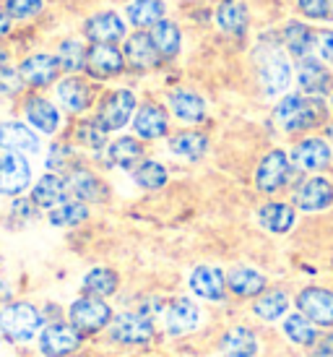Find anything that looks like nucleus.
<instances>
[{"instance_id":"nucleus-1","label":"nucleus","mask_w":333,"mask_h":357,"mask_svg":"<svg viewBox=\"0 0 333 357\" xmlns=\"http://www.w3.org/2000/svg\"><path fill=\"white\" fill-rule=\"evenodd\" d=\"M276 123L286 133H304L325 126L328 107L320 97H307V94H286L274 109Z\"/></svg>"},{"instance_id":"nucleus-2","label":"nucleus","mask_w":333,"mask_h":357,"mask_svg":"<svg viewBox=\"0 0 333 357\" xmlns=\"http://www.w3.org/2000/svg\"><path fill=\"white\" fill-rule=\"evenodd\" d=\"M258 81L268 97L281 94L292 81V66L276 42H263L258 47Z\"/></svg>"},{"instance_id":"nucleus-3","label":"nucleus","mask_w":333,"mask_h":357,"mask_svg":"<svg viewBox=\"0 0 333 357\" xmlns=\"http://www.w3.org/2000/svg\"><path fill=\"white\" fill-rule=\"evenodd\" d=\"M45 326L40 307L31 303H8L0 310V331L10 342H31Z\"/></svg>"},{"instance_id":"nucleus-4","label":"nucleus","mask_w":333,"mask_h":357,"mask_svg":"<svg viewBox=\"0 0 333 357\" xmlns=\"http://www.w3.org/2000/svg\"><path fill=\"white\" fill-rule=\"evenodd\" d=\"M112 307L102 298H81L68 307V324L81 334H97L102 328H109L112 324Z\"/></svg>"},{"instance_id":"nucleus-5","label":"nucleus","mask_w":333,"mask_h":357,"mask_svg":"<svg viewBox=\"0 0 333 357\" xmlns=\"http://www.w3.org/2000/svg\"><path fill=\"white\" fill-rule=\"evenodd\" d=\"M133 112H136V94L130 89H115V91H107L99 100L94 120L109 133V130L123 128L127 120L133 118Z\"/></svg>"},{"instance_id":"nucleus-6","label":"nucleus","mask_w":333,"mask_h":357,"mask_svg":"<svg viewBox=\"0 0 333 357\" xmlns=\"http://www.w3.org/2000/svg\"><path fill=\"white\" fill-rule=\"evenodd\" d=\"M292 175V162L284 149H271L261 159V165L255 169V185L261 193H279L289 183Z\"/></svg>"},{"instance_id":"nucleus-7","label":"nucleus","mask_w":333,"mask_h":357,"mask_svg":"<svg viewBox=\"0 0 333 357\" xmlns=\"http://www.w3.org/2000/svg\"><path fill=\"white\" fill-rule=\"evenodd\" d=\"M31 165L24 154L6 151L0 154V196H19L29 188Z\"/></svg>"},{"instance_id":"nucleus-8","label":"nucleus","mask_w":333,"mask_h":357,"mask_svg":"<svg viewBox=\"0 0 333 357\" xmlns=\"http://www.w3.org/2000/svg\"><path fill=\"white\" fill-rule=\"evenodd\" d=\"M300 313L310 318L315 326L331 328L333 326V292L325 287H304L294 298Z\"/></svg>"},{"instance_id":"nucleus-9","label":"nucleus","mask_w":333,"mask_h":357,"mask_svg":"<svg viewBox=\"0 0 333 357\" xmlns=\"http://www.w3.org/2000/svg\"><path fill=\"white\" fill-rule=\"evenodd\" d=\"M109 339L120 344H148L154 339V324L141 313H120L109 324Z\"/></svg>"},{"instance_id":"nucleus-10","label":"nucleus","mask_w":333,"mask_h":357,"mask_svg":"<svg viewBox=\"0 0 333 357\" xmlns=\"http://www.w3.org/2000/svg\"><path fill=\"white\" fill-rule=\"evenodd\" d=\"M81 347V331L70 324H49L42 328L40 349L45 357H68Z\"/></svg>"},{"instance_id":"nucleus-11","label":"nucleus","mask_w":333,"mask_h":357,"mask_svg":"<svg viewBox=\"0 0 333 357\" xmlns=\"http://www.w3.org/2000/svg\"><path fill=\"white\" fill-rule=\"evenodd\" d=\"M164 326L166 334L183 337L201 326V307L193 298H175L164 307Z\"/></svg>"},{"instance_id":"nucleus-12","label":"nucleus","mask_w":333,"mask_h":357,"mask_svg":"<svg viewBox=\"0 0 333 357\" xmlns=\"http://www.w3.org/2000/svg\"><path fill=\"white\" fill-rule=\"evenodd\" d=\"M125 68V55L118 45H91L86 50V70L91 79H112Z\"/></svg>"},{"instance_id":"nucleus-13","label":"nucleus","mask_w":333,"mask_h":357,"mask_svg":"<svg viewBox=\"0 0 333 357\" xmlns=\"http://www.w3.org/2000/svg\"><path fill=\"white\" fill-rule=\"evenodd\" d=\"M84 34L91 45H118L125 37V21L115 10H102L84 24Z\"/></svg>"},{"instance_id":"nucleus-14","label":"nucleus","mask_w":333,"mask_h":357,"mask_svg":"<svg viewBox=\"0 0 333 357\" xmlns=\"http://www.w3.org/2000/svg\"><path fill=\"white\" fill-rule=\"evenodd\" d=\"M297 81H300L302 94H307V97H320V100H323L325 94L331 91L333 76L320 60L302 58L297 63Z\"/></svg>"},{"instance_id":"nucleus-15","label":"nucleus","mask_w":333,"mask_h":357,"mask_svg":"<svg viewBox=\"0 0 333 357\" xmlns=\"http://www.w3.org/2000/svg\"><path fill=\"white\" fill-rule=\"evenodd\" d=\"M68 193L76 201H84V204H102L107 201L109 190L107 185L102 183V178H97L91 169L86 167H76L73 172H68Z\"/></svg>"},{"instance_id":"nucleus-16","label":"nucleus","mask_w":333,"mask_h":357,"mask_svg":"<svg viewBox=\"0 0 333 357\" xmlns=\"http://www.w3.org/2000/svg\"><path fill=\"white\" fill-rule=\"evenodd\" d=\"M292 167L297 169H325L331 165V146L318 136L302 139L300 144H294L292 154H289Z\"/></svg>"},{"instance_id":"nucleus-17","label":"nucleus","mask_w":333,"mask_h":357,"mask_svg":"<svg viewBox=\"0 0 333 357\" xmlns=\"http://www.w3.org/2000/svg\"><path fill=\"white\" fill-rule=\"evenodd\" d=\"M294 206L302 208V211H323L333 204V185L331 180L325 178H310L304 180L300 188L294 190Z\"/></svg>"},{"instance_id":"nucleus-18","label":"nucleus","mask_w":333,"mask_h":357,"mask_svg":"<svg viewBox=\"0 0 333 357\" xmlns=\"http://www.w3.org/2000/svg\"><path fill=\"white\" fill-rule=\"evenodd\" d=\"M133 130L141 141H154L166 136L169 130V118H166V109L162 105H154V102H146L141 105L133 118Z\"/></svg>"},{"instance_id":"nucleus-19","label":"nucleus","mask_w":333,"mask_h":357,"mask_svg":"<svg viewBox=\"0 0 333 357\" xmlns=\"http://www.w3.org/2000/svg\"><path fill=\"white\" fill-rule=\"evenodd\" d=\"M19 73H21V79H24V84L42 89V86H49L52 81L58 79L60 66H58V60H55V55L37 52V55H29V58L21 63Z\"/></svg>"},{"instance_id":"nucleus-20","label":"nucleus","mask_w":333,"mask_h":357,"mask_svg":"<svg viewBox=\"0 0 333 357\" xmlns=\"http://www.w3.org/2000/svg\"><path fill=\"white\" fill-rule=\"evenodd\" d=\"M190 289L198 298L222 303L226 298V274H222L216 266H198L190 274Z\"/></svg>"},{"instance_id":"nucleus-21","label":"nucleus","mask_w":333,"mask_h":357,"mask_svg":"<svg viewBox=\"0 0 333 357\" xmlns=\"http://www.w3.org/2000/svg\"><path fill=\"white\" fill-rule=\"evenodd\" d=\"M0 146L6 151H16V154L26 157V154L40 151V139L29 126L8 120V123H0Z\"/></svg>"},{"instance_id":"nucleus-22","label":"nucleus","mask_w":333,"mask_h":357,"mask_svg":"<svg viewBox=\"0 0 333 357\" xmlns=\"http://www.w3.org/2000/svg\"><path fill=\"white\" fill-rule=\"evenodd\" d=\"M226 289L240 300L261 298L265 292V277L258 268L250 266H237L226 274Z\"/></svg>"},{"instance_id":"nucleus-23","label":"nucleus","mask_w":333,"mask_h":357,"mask_svg":"<svg viewBox=\"0 0 333 357\" xmlns=\"http://www.w3.org/2000/svg\"><path fill=\"white\" fill-rule=\"evenodd\" d=\"M123 55H125L127 66H130V68H136V70L154 68V66H159V60H162L157 45H154V40H151V34H144V31L133 34V37L125 42Z\"/></svg>"},{"instance_id":"nucleus-24","label":"nucleus","mask_w":333,"mask_h":357,"mask_svg":"<svg viewBox=\"0 0 333 357\" xmlns=\"http://www.w3.org/2000/svg\"><path fill=\"white\" fill-rule=\"evenodd\" d=\"M24 115H26L31 128L42 130V133H47V136L58 133L60 109L49 100H45V97H26V100H24Z\"/></svg>"},{"instance_id":"nucleus-25","label":"nucleus","mask_w":333,"mask_h":357,"mask_svg":"<svg viewBox=\"0 0 333 357\" xmlns=\"http://www.w3.org/2000/svg\"><path fill=\"white\" fill-rule=\"evenodd\" d=\"M70 193H68V183L65 178H60L55 172H47L45 178L37 180V185L31 188V201L37 204V208H52L60 206V204H65Z\"/></svg>"},{"instance_id":"nucleus-26","label":"nucleus","mask_w":333,"mask_h":357,"mask_svg":"<svg viewBox=\"0 0 333 357\" xmlns=\"http://www.w3.org/2000/svg\"><path fill=\"white\" fill-rule=\"evenodd\" d=\"M58 100L68 112L79 115V112L91 107L94 91H91V86L81 76H68V79H63L58 84Z\"/></svg>"},{"instance_id":"nucleus-27","label":"nucleus","mask_w":333,"mask_h":357,"mask_svg":"<svg viewBox=\"0 0 333 357\" xmlns=\"http://www.w3.org/2000/svg\"><path fill=\"white\" fill-rule=\"evenodd\" d=\"M107 157H109V165H115V167H123V169H127V172H133V169H136L138 165L146 159V149H144L141 139L123 136V139H115L107 146Z\"/></svg>"},{"instance_id":"nucleus-28","label":"nucleus","mask_w":333,"mask_h":357,"mask_svg":"<svg viewBox=\"0 0 333 357\" xmlns=\"http://www.w3.org/2000/svg\"><path fill=\"white\" fill-rule=\"evenodd\" d=\"M294 208L284 201H268L263 206L258 208V222H261V227H265L268 232H274V235H284L289 229L294 227Z\"/></svg>"},{"instance_id":"nucleus-29","label":"nucleus","mask_w":333,"mask_h":357,"mask_svg":"<svg viewBox=\"0 0 333 357\" xmlns=\"http://www.w3.org/2000/svg\"><path fill=\"white\" fill-rule=\"evenodd\" d=\"M169 109L180 120H185V123H201V120L206 118V102H203V97H198L196 91L187 89H177L169 94Z\"/></svg>"},{"instance_id":"nucleus-30","label":"nucleus","mask_w":333,"mask_h":357,"mask_svg":"<svg viewBox=\"0 0 333 357\" xmlns=\"http://www.w3.org/2000/svg\"><path fill=\"white\" fill-rule=\"evenodd\" d=\"M127 21L136 26V29H146V26H157L159 21H164L166 6L162 0H133L127 3Z\"/></svg>"},{"instance_id":"nucleus-31","label":"nucleus","mask_w":333,"mask_h":357,"mask_svg":"<svg viewBox=\"0 0 333 357\" xmlns=\"http://www.w3.org/2000/svg\"><path fill=\"white\" fill-rule=\"evenodd\" d=\"M169 151L183 159L198 162L208 151V139L198 130H180L175 136H169Z\"/></svg>"},{"instance_id":"nucleus-32","label":"nucleus","mask_w":333,"mask_h":357,"mask_svg":"<svg viewBox=\"0 0 333 357\" xmlns=\"http://www.w3.org/2000/svg\"><path fill=\"white\" fill-rule=\"evenodd\" d=\"M281 40L284 47L292 52L294 58H310V50L315 47V31L310 26H304L300 21H289L281 31Z\"/></svg>"},{"instance_id":"nucleus-33","label":"nucleus","mask_w":333,"mask_h":357,"mask_svg":"<svg viewBox=\"0 0 333 357\" xmlns=\"http://www.w3.org/2000/svg\"><path fill=\"white\" fill-rule=\"evenodd\" d=\"M216 24H219V29L226 31V34L240 37V34H245V29H247V8L240 0H224V3L216 8Z\"/></svg>"},{"instance_id":"nucleus-34","label":"nucleus","mask_w":333,"mask_h":357,"mask_svg":"<svg viewBox=\"0 0 333 357\" xmlns=\"http://www.w3.org/2000/svg\"><path fill=\"white\" fill-rule=\"evenodd\" d=\"M222 352L224 357H253L258 352V339L250 328L235 326L222 337Z\"/></svg>"},{"instance_id":"nucleus-35","label":"nucleus","mask_w":333,"mask_h":357,"mask_svg":"<svg viewBox=\"0 0 333 357\" xmlns=\"http://www.w3.org/2000/svg\"><path fill=\"white\" fill-rule=\"evenodd\" d=\"M120 287V277L107 266L91 268L86 277H84V292L88 298H109L115 295Z\"/></svg>"},{"instance_id":"nucleus-36","label":"nucleus","mask_w":333,"mask_h":357,"mask_svg":"<svg viewBox=\"0 0 333 357\" xmlns=\"http://www.w3.org/2000/svg\"><path fill=\"white\" fill-rule=\"evenodd\" d=\"M284 334L292 344H300V347H313L315 342L320 339L318 326L310 318H304L302 313H292V316L284 318Z\"/></svg>"},{"instance_id":"nucleus-37","label":"nucleus","mask_w":333,"mask_h":357,"mask_svg":"<svg viewBox=\"0 0 333 357\" xmlns=\"http://www.w3.org/2000/svg\"><path fill=\"white\" fill-rule=\"evenodd\" d=\"M286 307H289V295L284 289H271V292H263L261 298H255L253 310L263 321H279L286 313Z\"/></svg>"},{"instance_id":"nucleus-38","label":"nucleus","mask_w":333,"mask_h":357,"mask_svg":"<svg viewBox=\"0 0 333 357\" xmlns=\"http://www.w3.org/2000/svg\"><path fill=\"white\" fill-rule=\"evenodd\" d=\"M49 225H55V227H76L81 222H86L88 219V206L84 201H76L70 199L65 204H60L49 211Z\"/></svg>"},{"instance_id":"nucleus-39","label":"nucleus","mask_w":333,"mask_h":357,"mask_svg":"<svg viewBox=\"0 0 333 357\" xmlns=\"http://www.w3.org/2000/svg\"><path fill=\"white\" fill-rule=\"evenodd\" d=\"M148 34H151V40H154L162 58H175L177 52H180V29H177V24L164 19L159 21Z\"/></svg>"},{"instance_id":"nucleus-40","label":"nucleus","mask_w":333,"mask_h":357,"mask_svg":"<svg viewBox=\"0 0 333 357\" xmlns=\"http://www.w3.org/2000/svg\"><path fill=\"white\" fill-rule=\"evenodd\" d=\"M55 60H58L60 70H65L70 76H76L81 68H86V50L79 40H65L60 42L58 52H55Z\"/></svg>"},{"instance_id":"nucleus-41","label":"nucleus","mask_w":333,"mask_h":357,"mask_svg":"<svg viewBox=\"0 0 333 357\" xmlns=\"http://www.w3.org/2000/svg\"><path fill=\"white\" fill-rule=\"evenodd\" d=\"M130 175L144 190H157L166 183V167L157 159H144Z\"/></svg>"},{"instance_id":"nucleus-42","label":"nucleus","mask_w":333,"mask_h":357,"mask_svg":"<svg viewBox=\"0 0 333 357\" xmlns=\"http://www.w3.org/2000/svg\"><path fill=\"white\" fill-rule=\"evenodd\" d=\"M76 141L79 144H84L86 149H104L107 146V130L99 126L97 120H81L79 126H76Z\"/></svg>"},{"instance_id":"nucleus-43","label":"nucleus","mask_w":333,"mask_h":357,"mask_svg":"<svg viewBox=\"0 0 333 357\" xmlns=\"http://www.w3.org/2000/svg\"><path fill=\"white\" fill-rule=\"evenodd\" d=\"M47 167L60 175V172H73L76 169V151L70 149L68 144H55L52 149H49V157H47Z\"/></svg>"},{"instance_id":"nucleus-44","label":"nucleus","mask_w":333,"mask_h":357,"mask_svg":"<svg viewBox=\"0 0 333 357\" xmlns=\"http://www.w3.org/2000/svg\"><path fill=\"white\" fill-rule=\"evenodd\" d=\"M42 10V0H6V13L10 19H31Z\"/></svg>"},{"instance_id":"nucleus-45","label":"nucleus","mask_w":333,"mask_h":357,"mask_svg":"<svg viewBox=\"0 0 333 357\" xmlns=\"http://www.w3.org/2000/svg\"><path fill=\"white\" fill-rule=\"evenodd\" d=\"M24 89V79H21L19 70L13 68H0V97H16Z\"/></svg>"},{"instance_id":"nucleus-46","label":"nucleus","mask_w":333,"mask_h":357,"mask_svg":"<svg viewBox=\"0 0 333 357\" xmlns=\"http://www.w3.org/2000/svg\"><path fill=\"white\" fill-rule=\"evenodd\" d=\"M300 10L307 19H331V0H300Z\"/></svg>"},{"instance_id":"nucleus-47","label":"nucleus","mask_w":333,"mask_h":357,"mask_svg":"<svg viewBox=\"0 0 333 357\" xmlns=\"http://www.w3.org/2000/svg\"><path fill=\"white\" fill-rule=\"evenodd\" d=\"M315 50L323 60L333 63V29H323L315 34Z\"/></svg>"},{"instance_id":"nucleus-48","label":"nucleus","mask_w":333,"mask_h":357,"mask_svg":"<svg viewBox=\"0 0 333 357\" xmlns=\"http://www.w3.org/2000/svg\"><path fill=\"white\" fill-rule=\"evenodd\" d=\"M310 357H333V334H323L313 344V352Z\"/></svg>"},{"instance_id":"nucleus-49","label":"nucleus","mask_w":333,"mask_h":357,"mask_svg":"<svg viewBox=\"0 0 333 357\" xmlns=\"http://www.w3.org/2000/svg\"><path fill=\"white\" fill-rule=\"evenodd\" d=\"M8 29H10V16L6 10H0V37L8 34Z\"/></svg>"},{"instance_id":"nucleus-50","label":"nucleus","mask_w":333,"mask_h":357,"mask_svg":"<svg viewBox=\"0 0 333 357\" xmlns=\"http://www.w3.org/2000/svg\"><path fill=\"white\" fill-rule=\"evenodd\" d=\"M10 298V287L6 279H0V300H8Z\"/></svg>"},{"instance_id":"nucleus-51","label":"nucleus","mask_w":333,"mask_h":357,"mask_svg":"<svg viewBox=\"0 0 333 357\" xmlns=\"http://www.w3.org/2000/svg\"><path fill=\"white\" fill-rule=\"evenodd\" d=\"M6 66H8V52L0 47V68H6Z\"/></svg>"},{"instance_id":"nucleus-52","label":"nucleus","mask_w":333,"mask_h":357,"mask_svg":"<svg viewBox=\"0 0 333 357\" xmlns=\"http://www.w3.org/2000/svg\"><path fill=\"white\" fill-rule=\"evenodd\" d=\"M325 136H328V139L333 141V126H328V128H325Z\"/></svg>"},{"instance_id":"nucleus-53","label":"nucleus","mask_w":333,"mask_h":357,"mask_svg":"<svg viewBox=\"0 0 333 357\" xmlns=\"http://www.w3.org/2000/svg\"><path fill=\"white\" fill-rule=\"evenodd\" d=\"M331 19H333V0H331Z\"/></svg>"},{"instance_id":"nucleus-54","label":"nucleus","mask_w":333,"mask_h":357,"mask_svg":"<svg viewBox=\"0 0 333 357\" xmlns=\"http://www.w3.org/2000/svg\"><path fill=\"white\" fill-rule=\"evenodd\" d=\"M331 109H333V100H331Z\"/></svg>"}]
</instances>
